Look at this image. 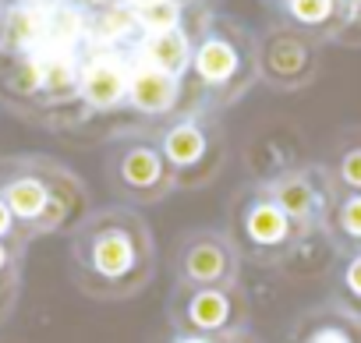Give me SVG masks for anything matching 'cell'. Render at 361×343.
I'll list each match as a JSON object with an SVG mask.
<instances>
[{
    "mask_svg": "<svg viewBox=\"0 0 361 343\" xmlns=\"http://www.w3.org/2000/svg\"><path fill=\"white\" fill-rule=\"evenodd\" d=\"M149 234L131 213H99L75 237V266L92 294H131L149 280Z\"/></svg>",
    "mask_w": 361,
    "mask_h": 343,
    "instance_id": "1",
    "label": "cell"
},
{
    "mask_svg": "<svg viewBox=\"0 0 361 343\" xmlns=\"http://www.w3.org/2000/svg\"><path fill=\"white\" fill-rule=\"evenodd\" d=\"M8 174L0 177V202L8 206L15 220L36 223L39 230L61 223L64 216V199L54 195L47 177L39 174L43 163H8Z\"/></svg>",
    "mask_w": 361,
    "mask_h": 343,
    "instance_id": "2",
    "label": "cell"
},
{
    "mask_svg": "<svg viewBox=\"0 0 361 343\" xmlns=\"http://www.w3.org/2000/svg\"><path fill=\"white\" fill-rule=\"evenodd\" d=\"M319 71V43L298 29H273L259 46V75L276 89H301Z\"/></svg>",
    "mask_w": 361,
    "mask_h": 343,
    "instance_id": "3",
    "label": "cell"
},
{
    "mask_svg": "<svg viewBox=\"0 0 361 343\" xmlns=\"http://www.w3.org/2000/svg\"><path fill=\"white\" fill-rule=\"evenodd\" d=\"M269 199L283 209V216L305 234L312 227H322L326 209L333 202V188L326 181V170H287L269 185Z\"/></svg>",
    "mask_w": 361,
    "mask_h": 343,
    "instance_id": "4",
    "label": "cell"
},
{
    "mask_svg": "<svg viewBox=\"0 0 361 343\" xmlns=\"http://www.w3.org/2000/svg\"><path fill=\"white\" fill-rule=\"evenodd\" d=\"M110 174L117 177V188L124 195H135L145 202L166 195L173 185V170H166L163 152H156L145 142H128L124 149H117V156L110 163Z\"/></svg>",
    "mask_w": 361,
    "mask_h": 343,
    "instance_id": "5",
    "label": "cell"
},
{
    "mask_svg": "<svg viewBox=\"0 0 361 343\" xmlns=\"http://www.w3.org/2000/svg\"><path fill=\"white\" fill-rule=\"evenodd\" d=\"M128 92V61L114 50H96L82 68H78V96L96 106L110 110L124 99Z\"/></svg>",
    "mask_w": 361,
    "mask_h": 343,
    "instance_id": "6",
    "label": "cell"
},
{
    "mask_svg": "<svg viewBox=\"0 0 361 343\" xmlns=\"http://www.w3.org/2000/svg\"><path fill=\"white\" fill-rule=\"evenodd\" d=\"M195 71L209 85H227L238 75L248 85L259 75V54L255 50H238V43H231L227 36H209L195 54Z\"/></svg>",
    "mask_w": 361,
    "mask_h": 343,
    "instance_id": "7",
    "label": "cell"
},
{
    "mask_svg": "<svg viewBox=\"0 0 361 343\" xmlns=\"http://www.w3.org/2000/svg\"><path fill=\"white\" fill-rule=\"evenodd\" d=\"M287 343H361V318L343 304L326 301L294 322Z\"/></svg>",
    "mask_w": 361,
    "mask_h": 343,
    "instance_id": "8",
    "label": "cell"
},
{
    "mask_svg": "<svg viewBox=\"0 0 361 343\" xmlns=\"http://www.w3.org/2000/svg\"><path fill=\"white\" fill-rule=\"evenodd\" d=\"M234 251L224 237H213V234H199L188 241L185 255H180V273L192 283H202V287H216V283H231L234 280Z\"/></svg>",
    "mask_w": 361,
    "mask_h": 343,
    "instance_id": "9",
    "label": "cell"
},
{
    "mask_svg": "<svg viewBox=\"0 0 361 343\" xmlns=\"http://www.w3.org/2000/svg\"><path fill=\"white\" fill-rule=\"evenodd\" d=\"M283 8L298 32L312 36L315 43L343 39L347 32V4L343 0H283Z\"/></svg>",
    "mask_w": 361,
    "mask_h": 343,
    "instance_id": "10",
    "label": "cell"
},
{
    "mask_svg": "<svg viewBox=\"0 0 361 343\" xmlns=\"http://www.w3.org/2000/svg\"><path fill=\"white\" fill-rule=\"evenodd\" d=\"M213 124L202 120H180L163 135V159L170 170H192L202 159L213 156L216 149V135L209 131Z\"/></svg>",
    "mask_w": 361,
    "mask_h": 343,
    "instance_id": "11",
    "label": "cell"
},
{
    "mask_svg": "<svg viewBox=\"0 0 361 343\" xmlns=\"http://www.w3.org/2000/svg\"><path fill=\"white\" fill-rule=\"evenodd\" d=\"M128 96L142 113H166L177 103V78L156 71L142 57L128 64Z\"/></svg>",
    "mask_w": 361,
    "mask_h": 343,
    "instance_id": "12",
    "label": "cell"
},
{
    "mask_svg": "<svg viewBox=\"0 0 361 343\" xmlns=\"http://www.w3.org/2000/svg\"><path fill=\"white\" fill-rule=\"evenodd\" d=\"M245 234H248V241L255 244V248H262V251H283L301 230L283 216V209L266 195V199H259L248 213H245Z\"/></svg>",
    "mask_w": 361,
    "mask_h": 343,
    "instance_id": "13",
    "label": "cell"
},
{
    "mask_svg": "<svg viewBox=\"0 0 361 343\" xmlns=\"http://www.w3.org/2000/svg\"><path fill=\"white\" fill-rule=\"evenodd\" d=\"M322 170L333 195H361V127L347 131L336 142V152Z\"/></svg>",
    "mask_w": 361,
    "mask_h": 343,
    "instance_id": "14",
    "label": "cell"
},
{
    "mask_svg": "<svg viewBox=\"0 0 361 343\" xmlns=\"http://www.w3.org/2000/svg\"><path fill=\"white\" fill-rule=\"evenodd\" d=\"M138 57L145 64H152L156 71L170 75V78H180V71H185L192 64V46H188V36L173 29V32H159V36H149L138 50Z\"/></svg>",
    "mask_w": 361,
    "mask_h": 343,
    "instance_id": "15",
    "label": "cell"
},
{
    "mask_svg": "<svg viewBox=\"0 0 361 343\" xmlns=\"http://www.w3.org/2000/svg\"><path fill=\"white\" fill-rule=\"evenodd\" d=\"M47 39V15L29 8V4H18L8 11V22H4V46L29 57L43 46Z\"/></svg>",
    "mask_w": 361,
    "mask_h": 343,
    "instance_id": "16",
    "label": "cell"
},
{
    "mask_svg": "<svg viewBox=\"0 0 361 343\" xmlns=\"http://www.w3.org/2000/svg\"><path fill=\"white\" fill-rule=\"evenodd\" d=\"M322 230L347 251H361V195H333Z\"/></svg>",
    "mask_w": 361,
    "mask_h": 343,
    "instance_id": "17",
    "label": "cell"
},
{
    "mask_svg": "<svg viewBox=\"0 0 361 343\" xmlns=\"http://www.w3.org/2000/svg\"><path fill=\"white\" fill-rule=\"evenodd\" d=\"M231 318V297L224 290H195L188 301V322L195 329H224Z\"/></svg>",
    "mask_w": 361,
    "mask_h": 343,
    "instance_id": "18",
    "label": "cell"
},
{
    "mask_svg": "<svg viewBox=\"0 0 361 343\" xmlns=\"http://www.w3.org/2000/svg\"><path fill=\"white\" fill-rule=\"evenodd\" d=\"M336 304L361 318V251H347L336 276Z\"/></svg>",
    "mask_w": 361,
    "mask_h": 343,
    "instance_id": "19",
    "label": "cell"
},
{
    "mask_svg": "<svg viewBox=\"0 0 361 343\" xmlns=\"http://www.w3.org/2000/svg\"><path fill=\"white\" fill-rule=\"evenodd\" d=\"M135 22H138L149 36L173 32L177 22H180V4H177V0H156V4L135 8Z\"/></svg>",
    "mask_w": 361,
    "mask_h": 343,
    "instance_id": "20",
    "label": "cell"
},
{
    "mask_svg": "<svg viewBox=\"0 0 361 343\" xmlns=\"http://www.w3.org/2000/svg\"><path fill=\"white\" fill-rule=\"evenodd\" d=\"M138 22H135V11L131 8H103L99 15H96V39H103V43H117V39H124L131 29H135Z\"/></svg>",
    "mask_w": 361,
    "mask_h": 343,
    "instance_id": "21",
    "label": "cell"
},
{
    "mask_svg": "<svg viewBox=\"0 0 361 343\" xmlns=\"http://www.w3.org/2000/svg\"><path fill=\"white\" fill-rule=\"evenodd\" d=\"M11 220H15V216L8 213V206H4V202H0V237H4V234L11 230Z\"/></svg>",
    "mask_w": 361,
    "mask_h": 343,
    "instance_id": "22",
    "label": "cell"
},
{
    "mask_svg": "<svg viewBox=\"0 0 361 343\" xmlns=\"http://www.w3.org/2000/svg\"><path fill=\"white\" fill-rule=\"evenodd\" d=\"M29 8H36V11H43V15H50L54 8H57V0H25Z\"/></svg>",
    "mask_w": 361,
    "mask_h": 343,
    "instance_id": "23",
    "label": "cell"
},
{
    "mask_svg": "<svg viewBox=\"0 0 361 343\" xmlns=\"http://www.w3.org/2000/svg\"><path fill=\"white\" fill-rule=\"evenodd\" d=\"M180 343H209V339H202V336H188V339H180Z\"/></svg>",
    "mask_w": 361,
    "mask_h": 343,
    "instance_id": "24",
    "label": "cell"
},
{
    "mask_svg": "<svg viewBox=\"0 0 361 343\" xmlns=\"http://www.w3.org/2000/svg\"><path fill=\"white\" fill-rule=\"evenodd\" d=\"M135 8H145V4H156V0H131Z\"/></svg>",
    "mask_w": 361,
    "mask_h": 343,
    "instance_id": "25",
    "label": "cell"
},
{
    "mask_svg": "<svg viewBox=\"0 0 361 343\" xmlns=\"http://www.w3.org/2000/svg\"><path fill=\"white\" fill-rule=\"evenodd\" d=\"M8 262V251H4V244H0V266H4Z\"/></svg>",
    "mask_w": 361,
    "mask_h": 343,
    "instance_id": "26",
    "label": "cell"
}]
</instances>
